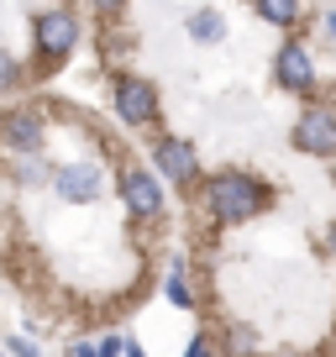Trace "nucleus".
<instances>
[{
    "label": "nucleus",
    "instance_id": "1",
    "mask_svg": "<svg viewBox=\"0 0 336 357\" xmlns=\"http://www.w3.org/2000/svg\"><path fill=\"white\" fill-rule=\"evenodd\" d=\"M200 200H205V211H211L215 221L236 226V221H252V215L268 205V184H263L258 174H242V168H221V174H211L200 184Z\"/></svg>",
    "mask_w": 336,
    "mask_h": 357
},
{
    "label": "nucleus",
    "instance_id": "2",
    "mask_svg": "<svg viewBox=\"0 0 336 357\" xmlns=\"http://www.w3.org/2000/svg\"><path fill=\"white\" fill-rule=\"evenodd\" d=\"M289 142L310 158H336V111L331 105H305L289 126Z\"/></svg>",
    "mask_w": 336,
    "mask_h": 357
},
{
    "label": "nucleus",
    "instance_id": "3",
    "mask_svg": "<svg viewBox=\"0 0 336 357\" xmlns=\"http://www.w3.org/2000/svg\"><path fill=\"white\" fill-rule=\"evenodd\" d=\"M111 100H116V116L126 126H153L158 121V89L142 74H121L111 84Z\"/></svg>",
    "mask_w": 336,
    "mask_h": 357
},
{
    "label": "nucleus",
    "instance_id": "4",
    "mask_svg": "<svg viewBox=\"0 0 336 357\" xmlns=\"http://www.w3.org/2000/svg\"><path fill=\"white\" fill-rule=\"evenodd\" d=\"M79 43V16L63 11V6H53V11H37V53L47 58V63H58V58H68Z\"/></svg>",
    "mask_w": 336,
    "mask_h": 357
},
{
    "label": "nucleus",
    "instance_id": "5",
    "mask_svg": "<svg viewBox=\"0 0 336 357\" xmlns=\"http://www.w3.org/2000/svg\"><path fill=\"white\" fill-rule=\"evenodd\" d=\"M121 205L137 221H153V215L163 211V184H158L147 168H126L121 174Z\"/></svg>",
    "mask_w": 336,
    "mask_h": 357
},
{
    "label": "nucleus",
    "instance_id": "6",
    "mask_svg": "<svg viewBox=\"0 0 336 357\" xmlns=\"http://www.w3.org/2000/svg\"><path fill=\"white\" fill-rule=\"evenodd\" d=\"M153 163H158V174H163L168 184H194V174H200V158H194V147L184 142V137H158Z\"/></svg>",
    "mask_w": 336,
    "mask_h": 357
},
{
    "label": "nucleus",
    "instance_id": "7",
    "mask_svg": "<svg viewBox=\"0 0 336 357\" xmlns=\"http://www.w3.org/2000/svg\"><path fill=\"white\" fill-rule=\"evenodd\" d=\"M43 137H47V126L37 111H6L0 116V147H11V153H37Z\"/></svg>",
    "mask_w": 336,
    "mask_h": 357
},
{
    "label": "nucleus",
    "instance_id": "8",
    "mask_svg": "<svg viewBox=\"0 0 336 357\" xmlns=\"http://www.w3.org/2000/svg\"><path fill=\"white\" fill-rule=\"evenodd\" d=\"M53 184H58V195H63L68 205H90L95 195H100V168L95 163H63L53 174Z\"/></svg>",
    "mask_w": 336,
    "mask_h": 357
},
{
    "label": "nucleus",
    "instance_id": "9",
    "mask_svg": "<svg viewBox=\"0 0 336 357\" xmlns=\"http://www.w3.org/2000/svg\"><path fill=\"white\" fill-rule=\"evenodd\" d=\"M273 74H279L284 89H310V84H315V63H310V53H305L300 43H284V47H279Z\"/></svg>",
    "mask_w": 336,
    "mask_h": 357
},
{
    "label": "nucleus",
    "instance_id": "10",
    "mask_svg": "<svg viewBox=\"0 0 336 357\" xmlns=\"http://www.w3.org/2000/svg\"><path fill=\"white\" fill-rule=\"evenodd\" d=\"M190 37H194V43H205V47L221 43V37H226V16L211 11V6H194V11H190Z\"/></svg>",
    "mask_w": 336,
    "mask_h": 357
},
{
    "label": "nucleus",
    "instance_id": "11",
    "mask_svg": "<svg viewBox=\"0 0 336 357\" xmlns=\"http://www.w3.org/2000/svg\"><path fill=\"white\" fill-rule=\"evenodd\" d=\"M258 16L263 22H279V26H294L305 16V6H294V0H258Z\"/></svg>",
    "mask_w": 336,
    "mask_h": 357
},
{
    "label": "nucleus",
    "instance_id": "12",
    "mask_svg": "<svg viewBox=\"0 0 336 357\" xmlns=\"http://www.w3.org/2000/svg\"><path fill=\"white\" fill-rule=\"evenodd\" d=\"M163 294H168V305H179V310H194V294H190V284H184V263H174V273H168Z\"/></svg>",
    "mask_w": 336,
    "mask_h": 357
},
{
    "label": "nucleus",
    "instance_id": "13",
    "mask_svg": "<svg viewBox=\"0 0 336 357\" xmlns=\"http://www.w3.org/2000/svg\"><path fill=\"white\" fill-rule=\"evenodd\" d=\"M16 79H22V68H16V58H11V53H0V89H11Z\"/></svg>",
    "mask_w": 336,
    "mask_h": 357
},
{
    "label": "nucleus",
    "instance_id": "14",
    "mask_svg": "<svg viewBox=\"0 0 336 357\" xmlns=\"http://www.w3.org/2000/svg\"><path fill=\"white\" fill-rule=\"evenodd\" d=\"M11 352H16V357H37V347L26 342V336H11Z\"/></svg>",
    "mask_w": 336,
    "mask_h": 357
},
{
    "label": "nucleus",
    "instance_id": "15",
    "mask_svg": "<svg viewBox=\"0 0 336 357\" xmlns=\"http://www.w3.org/2000/svg\"><path fill=\"white\" fill-rule=\"evenodd\" d=\"M184 357H211V342H205V336H194V342H190V352H184Z\"/></svg>",
    "mask_w": 336,
    "mask_h": 357
},
{
    "label": "nucleus",
    "instance_id": "16",
    "mask_svg": "<svg viewBox=\"0 0 336 357\" xmlns=\"http://www.w3.org/2000/svg\"><path fill=\"white\" fill-rule=\"evenodd\" d=\"M326 37H331V43H336V6H331V11H326Z\"/></svg>",
    "mask_w": 336,
    "mask_h": 357
},
{
    "label": "nucleus",
    "instance_id": "17",
    "mask_svg": "<svg viewBox=\"0 0 336 357\" xmlns=\"http://www.w3.org/2000/svg\"><path fill=\"white\" fill-rule=\"evenodd\" d=\"M74 357H100V347H84V342H79V347H74Z\"/></svg>",
    "mask_w": 336,
    "mask_h": 357
},
{
    "label": "nucleus",
    "instance_id": "18",
    "mask_svg": "<svg viewBox=\"0 0 336 357\" xmlns=\"http://www.w3.org/2000/svg\"><path fill=\"white\" fill-rule=\"evenodd\" d=\"M126 357H147V352H142V347H137V342H126Z\"/></svg>",
    "mask_w": 336,
    "mask_h": 357
},
{
    "label": "nucleus",
    "instance_id": "19",
    "mask_svg": "<svg viewBox=\"0 0 336 357\" xmlns=\"http://www.w3.org/2000/svg\"><path fill=\"white\" fill-rule=\"evenodd\" d=\"M326 242H331V257H336V221H331V231H326Z\"/></svg>",
    "mask_w": 336,
    "mask_h": 357
},
{
    "label": "nucleus",
    "instance_id": "20",
    "mask_svg": "<svg viewBox=\"0 0 336 357\" xmlns=\"http://www.w3.org/2000/svg\"><path fill=\"white\" fill-rule=\"evenodd\" d=\"M331 184H336V163H331Z\"/></svg>",
    "mask_w": 336,
    "mask_h": 357
}]
</instances>
